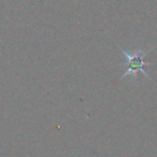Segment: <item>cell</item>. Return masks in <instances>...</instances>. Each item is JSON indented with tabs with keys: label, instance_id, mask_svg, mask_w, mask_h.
<instances>
[{
	"label": "cell",
	"instance_id": "6da1fadb",
	"mask_svg": "<svg viewBox=\"0 0 157 157\" xmlns=\"http://www.w3.org/2000/svg\"><path fill=\"white\" fill-rule=\"evenodd\" d=\"M121 51L125 55L126 59H127V70H126V72L122 76V78H125L127 76L135 78L139 72H141L143 76L149 78V74L143 69V66L147 65V63L143 59L147 55L149 51L138 50V51H134V52H126L125 50H122V48H121Z\"/></svg>",
	"mask_w": 157,
	"mask_h": 157
}]
</instances>
